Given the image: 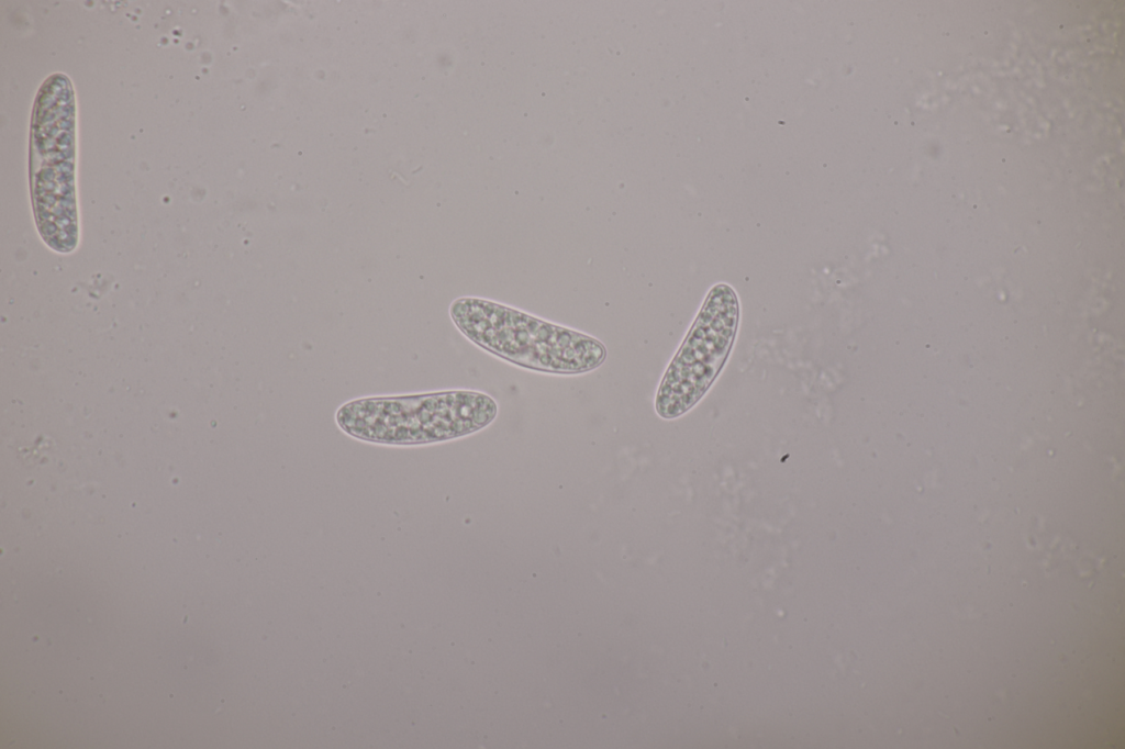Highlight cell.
Here are the masks:
<instances>
[{
  "label": "cell",
  "instance_id": "cell-1",
  "mask_svg": "<svg viewBox=\"0 0 1125 749\" xmlns=\"http://www.w3.org/2000/svg\"><path fill=\"white\" fill-rule=\"evenodd\" d=\"M30 189L42 239L58 253L73 251L79 239L75 194V94L65 74L51 75L34 100Z\"/></svg>",
  "mask_w": 1125,
  "mask_h": 749
},
{
  "label": "cell",
  "instance_id": "cell-2",
  "mask_svg": "<svg viewBox=\"0 0 1125 749\" xmlns=\"http://www.w3.org/2000/svg\"><path fill=\"white\" fill-rule=\"evenodd\" d=\"M459 331L481 348L517 366L550 373H581L606 357L598 339L520 310L479 298L449 308Z\"/></svg>",
  "mask_w": 1125,
  "mask_h": 749
},
{
  "label": "cell",
  "instance_id": "cell-3",
  "mask_svg": "<svg viewBox=\"0 0 1125 749\" xmlns=\"http://www.w3.org/2000/svg\"><path fill=\"white\" fill-rule=\"evenodd\" d=\"M498 412L495 401L476 391H445L350 401L336 412L338 426L360 440L422 445L477 432Z\"/></svg>",
  "mask_w": 1125,
  "mask_h": 749
},
{
  "label": "cell",
  "instance_id": "cell-4",
  "mask_svg": "<svg viewBox=\"0 0 1125 749\" xmlns=\"http://www.w3.org/2000/svg\"><path fill=\"white\" fill-rule=\"evenodd\" d=\"M739 321V303L727 283L713 286L658 388L655 409L676 418L693 407L724 367Z\"/></svg>",
  "mask_w": 1125,
  "mask_h": 749
}]
</instances>
